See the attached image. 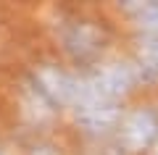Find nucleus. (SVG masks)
I'll return each instance as SVG.
<instances>
[{"label":"nucleus","mask_w":158,"mask_h":155,"mask_svg":"<svg viewBox=\"0 0 158 155\" xmlns=\"http://www.w3.org/2000/svg\"><path fill=\"white\" fill-rule=\"evenodd\" d=\"M71 111L79 129L87 134H106L111 129H118L121 124V103H111V100L82 97Z\"/></svg>","instance_id":"5"},{"label":"nucleus","mask_w":158,"mask_h":155,"mask_svg":"<svg viewBox=\"0 0 158 155\" xmlns=\"http://www.w3.org/2000/svg\"><path fill=\"white\" fill-rule=\"evenodd\" d=\"M158 139V113L153 108H135L118 124V142L132 153L153 147Z\"/></svg>","instance_id":"4"},{"label":"nucleus","mask_w":158,"mask_h":155,"mask_svg":"<svg viewBox=\"0 0 158 155\" xmlns=\"http://www.w3.org/2000/svg\"><path fill=\"white\" fill-rule=\"evenodd\" d=\"M34 84H37L42 92L48 95L56 108H74L82 100V74H69L61 66H53V63H42L37 71L32 74Z\"/></svg>","instance_id":"3"},{"label":"nucleus","mask_w":158,"mask_h":155,"mask_svg":"<svg viewBox=\"0 0 158 155\" xmlns=\"http://www.w3.org/2000/svg\"><path fill=\"white\" fill-rule=\"evenodd\" d=\"M145 82H153V76L137 61L103 63V66H95L92 71L82 74V97L121 103L127 92H132L137 84Z\"/></svg>","instance_id":"1"},{"label":"nucleus","mask_w":158,"mask_h":155,"mask_svg":"<svg viewBox=\"0 0 158 155\" xmlns=\"http://www.w3.org/2000/svg\"><path fill=\"white\" fill-rule=\"evenodd\" d=\"M137 63L158 79V34H142L137 39Z\"/></svg>","instance_id":"7"},{"label":"nucleus","mask_w":158,"mask_h":155,"mask_svg":"<svg viewBox=\"0 0 158 155\" xmlns=\"http://www.w3.org/2000/svg\"><path fill=\"white\" fill-rule=\"evenodd\" d=\"M56 34L61 47L77 66H95L108 45V34L103 27L82 16H63L56 24Z\"/></svg>","instance_id":"2"},{"label":"nucleus","mask_w":158,"mask_h":155,"mask_svg":"<svg viewBox=\"0 0 158 155\" xmlns=\"http://www.w3.org/2000/svg\"><path fill=\"white\" fill-rule=\"evenodd\" d=\"M0 155H6V153H3V150H0Z\"/></svg>","instance_id":"8"},{"label":"nucleus","mask_w":158,"mask_h":155,"mask_svg":"<svg viewBox=\"0 0 158 155\" xmlns=\"http://www.w3.org/2000/svg\"><path fill=\"white\" fill-rule=\"evenodd\" d=\"M118 11L127 13L142 34H158V0H127L118 3Z\"/></svg>","instance_id":"6"}]
</instances>
